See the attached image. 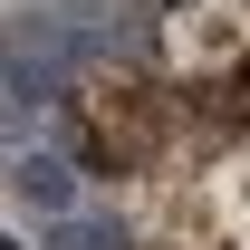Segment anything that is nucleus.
I'll use <instances>...</instances> for the list:
<instances>
[{"label":"nucleus","instance_id":"1","mask_svg":"<svg viewBox=\"0 0 250 250\" xmlns=\"http://www.w3.org/2000/svg\"><path fill=\"white\" fill-rule=\"evenodd\" d=\"M58 135H67V154L87 173H106L125 192L173 173V164H192L202 145H221V125L202 116V96L183 77H164V67H87V77H67Z\"/></svg>","mask_w":250,"mask_h":250},{"label":"nucleus","instance_id":"2","mask_svg":"<svg viewBox=\"0 0 250 250\" xmlns=\"http://www.w3.org/2000/svg\"><path fill=\"white\" fill-rule=\"evenodd\" d=\"M135 250H250V135H221L192 164L125 192Z\"/></svg>","mask_w":250,"mask_h":250},{"label":"nucleus","instance_id":"3","mask_svg":"<svg viewBox=\"0 0 250 250\" xmlns=\"http://www.w3.org/2000/svg\"><path fill=\"white\" fill-rule=\"evenodd\" d=\"M154 67L202 96L221 135H250V0H164Z\"/></svg>","mask_w":250,"mask_h":250}]
</instances>
